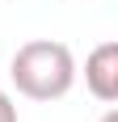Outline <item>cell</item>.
I'll list each match as a JSON object with an SVG mask.
<instances>
[{
  "label": "cell",
  "instance_id": "cell-1",
  "mask_svg": "<svg viewBox=\"0 0 118 122\" xmlns=\"http://www.w3.org/2000/svg\"><path fill=\"white\" fill-rule=\"evenodd\" d=\"M9 80L13 88L30 101H59L76 84V55L68 42L55 38H30L13 51L9 59Z\"/></svg>",
  "mask_w": 118,
  "mask_h": 122
},
{
  "label": "cell",
  "instance_id": "cell-2",
  "mask_svg": "<svg viewBox=\"0 0 118 122\" xmlns=\"http://www.w3.org/2000/svg\"><path fill=\"white\" fill-rule=\"evenodd\" d=\"M84 88L89 97H97L101 105L118 101V42H97L84 59Z\"/></svg>",
  "mask_w": 118,
  "mask_h": 122
},
{
  "label": "cell",
  "instance_id": "cell-3",
  "mask_svg": "<svg viewBox=\"0 0 118 122\" xmlns=\"http://www.w3.org/2000/svg\"><path fill=\"white\" fill-rule=\"evenodd\" d=\"M0 122H17V101H13V93H4V88H0Z\"/></svg>",
  "mask_w": 118,
  "mask_h": 122
},
{
  "label": "cell",
  "instance_id": "cell-4",
  "mask_svg": "<svg viewBox=\"0 0 118 122\" xmlns=\"http://www.w3.org/2000/svg\"><path fill=\"white\" fill-rule=\"evenodd\" d=\"M97 122H118V110H114V105H110V110L101 114V118H97Z\"/></svg>",
  "mask_w": 118,
  "mask_h": 122
}]
</instances>
